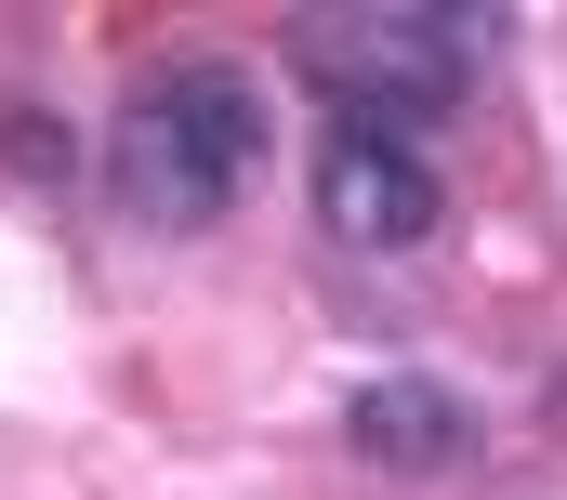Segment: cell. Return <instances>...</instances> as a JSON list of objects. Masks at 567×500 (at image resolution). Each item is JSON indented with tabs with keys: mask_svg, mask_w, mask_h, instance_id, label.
<instances>
[{
	"mask_svg": "<svg viewBox=\"0 0 567 500\" xmlns=\"http://www.w3.org/2000/svg\"><path fill=\"white\" fill-rule=\"evenodd\" d=\"M265 171V106H251V80L238 66H172V80H145L133 119H120V198H133L145 225H225V198Z\"/></svg>",
	"mask_w": 567,
	"mask_h": 500,
	"instance_id": "1",
	"label": "cell"
},
{
	"mask_svg": "<svg viewBox=\"0 0 567 500\" xmlns=\"http://www.w3.org/2000/svg\"><path fill=\"white\" fill-rule=\"evenodd\" d=\"M290 53H303V80H330L383 132V119H423V106H449L475 80V13H317Z\"/></svg>",
	"mask_w": 567,
	"mask_h": 500,
	"instance_id": "2",
	"label": "cell"
},
{
	"mask_svg": "<svg viewBox=\"0 0 567 500\" xmlns=\"http://www.w3.org/2000/svg\"><path fill=\"white\" fill-rule=\"evenodd\" d=\"M317 211H330L343 238H370V250H410V238L435 225V171L396 145V132L343 119V132H330V158H317Z\"/></svg>",
	"mask_w": 567,
	"mask_h": 500,
	"instance_id": "3",
	"label": "cell"
},
{
	"mask_svg": "<svg viewBox=\"0 0 567 500\" xmlns=\"http://www.w3.org/2000/svg\"><path fill=\"white\" fill-rule=\"evenodd\" d=\"M343 435H357L370 461H396V475H435V461H462V435H475V421H462L435 382H370Z\"/></svg>",
	"mask_w": 567,
	"mask_h": 500,
	"instance_id": "4",
	"label": "cell"
}]
</instances>
